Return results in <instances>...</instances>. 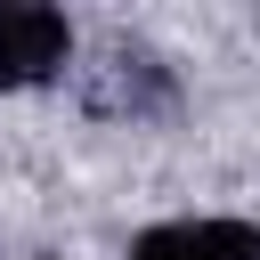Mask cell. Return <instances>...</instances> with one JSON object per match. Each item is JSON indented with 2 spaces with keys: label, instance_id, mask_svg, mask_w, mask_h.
<instances>
[{
  "label": "cell",
  "instance_id": "3957f363",
  "mask_svg": "<svg viewBox=\"0 0 260 260\" xmlns=\"http://www.w3.org/2000/svg\"><path fill=\"white\" fill-rule=\"evenodd\" d=\"M98 106L106 114H162L171 106V81L146 49H114L106 57V81H98Z\"/></svg>",
  "mask_w": 260,
  "mask_h": 260
},
{
  "label": "cell",
  "instance_id": "7a4b0ae2",
  "mask_svg": "<svg viewBox=\"0 0 260 260\" xmlns=\"http://www.w3.org/2000/svg\"><path fill=\"white\" fill-rule=\"evenodd\" d=\"M130 260H260L252 219H162L130 244Z\"/></svg>",
  "mask_w": 260,
  "mask_h": 260
},
{
  "label": "cell",
  "instance_id": "6da1fadb",
  "mask_svg": "<svg viewBox=\"0 0 260 260\" xmlns=\"http://www.w3.org/2000/svg\"><path fill=\"white\" fill-rule=\"evenodd\" d=\"M73 57V24L41 0H0V89H41Z\"/></svg>",
  "mask_w": 260,
  "mask_h": 260
}]
</instances>
